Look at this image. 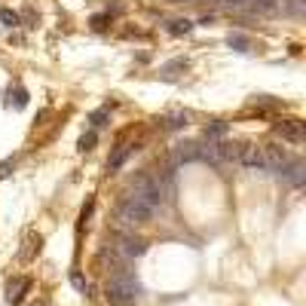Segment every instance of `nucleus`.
Segmentation results:
<instances>
[{
  "label": "nucleus",
  "instance_id": "nucleus-1",
  "mask_svg": "<svg viewBox=\"0 0 306 306\" xmlns=\"http://www.w3.org/2000/svg\"><path fill=\"white\" fill-rule=\"evenodd\" d=\"M138 297H141V285H138V279L126 269V264L113 266L110 276H107V300L113 306H135Z\"/></svg>",
  "mask_w": 306,
  "mask_h": 306
},
{
  "label": "nucleus",
  "instance_id": "nucleus-2",
  "mask_svg": "<svg viewBox=\"0 0 306 306\" xmlns=\"http://www.w3.org/2000/svg\"><path fill=\"white\" fill-rule=\"evenodd\" d=\"M153 205L147 202L144 196H138V193H129L126 199H122V205H120V221L126 224V226H135V224H147L153 218Z\"/></svg>",
  "mask_w": 306,
  "mask_h": 306
},
{
  "label": "nucleus",
  "instance_id": "nucleus-3",
  "mask_svg": "<svg viewBox=\"0 0 306 306\" xmlns=\"http://www.w3.org/2000/svg\"><path fill=\"white\" fill-rule=\"evenodd\" d=\"M260 153H264V168H273V172H282L288 163H291V156L285 147H279V144H264L260 147Z\"/></svg>",
  "mask_w": 306,
  "mask_h": 306
},
{
  "label": "nucleus",
  "instance_id": "nucleus-4",
  "mask_svg": "<svg viewBox=\"0 0 306 306\" xmlns=\"http://www.w3.org/2000/svg\"><path fill=\"white\" fill-rule=\"evenodd\" d=\"M276 132L285 141H291V144H303V138H306V129H303L300 120H279L276 122Z\"/></svg>",
  "mask_w": 306,
  "mask_h": 306
},
{
  "label": "nucleus",
  "instance_id": "nucleus-5",
  "mask_svg": "<svg viewBox=\"0 0 306 306\" xmlns=\"http://www.w3.org/2000/svg\"><path fill=\"white\" fill-rule=\"evenodd\" d=\"M236 163L245 165V168H264V153H260L257 144H242V147H239V156H236Z\"/></svg>",
  "mask_w": 306,
  "mask_h": 306
},
{
  "label": "nucleus",
  "instance_id": "nucleus-6",
  "mask_svg": "<svg viewBox=\"0 0 306 306\" xmlns=\"http://www.w3.org/2000/svg\"><path fill=\"white\" fill-rule=\"evenodd\" d=\"M28 288H31V279H25V276L9 279V285H6V303H9V306H19L21 300H25Z\"/></svg>",
  "mask_w": 306,
  "mask_h": 306
},
{
  "label": "nucleus",
  "instance_id": "nucleus-7",
  "mask_svg": "<svg viewBox=\"0 0 306 306\" xmlns=\"http://www.w3.org/2000/svg\"><path fill=\"white\" fill-rule=\"evenodd\" d=\"M303 168H306V165H303L300 160H297V163H288L285 168H282V178H285V181H288V184H294V187H300V184H303V175H306V172H303Z\"/></svg>",
  "mask_w": 306,
  "mask_h": 306
},
{
  "label": "nucleus",
  "instance_id": "nucleus-8",
  "mask_svg": "<svg viewBox=\"0 0 306 306\" xmlns=\"http://www.w3.org/2000/svg\"><path fill=\"white\" fill-rule=\"evenodd\" d=\"M163 122H165V129H184L187 122H190V113L187 110H178V113H172V117H165Z\"/></svg>",
  "mask_w": 306,
  "mask_h": 306
},
{
  "label": "nucleus",
  "instance_id": "nucleus-9",
  "mask_svg": "<svg viewBox=\"0 0 306 306\" xmlns=\"http://www.w3.org/2000/svg\"><path fill=\"white\" fill-rule=\"evenodd\" d=\"M190 31H193V21H190V19H172V21H168V34H175V37L190 34Z\"/></svg>",
  "mask_w": 306,
  "mask_h": 306
},
{
  "label": "nucleus",
  "instance_id": "nucleus-10",
  "mask_svg": "<svg viewBox=\"0 0 306 306\" xmlns=\"http://www.w3.org/2000/svg\"><path fill=\"white\" fill-rule=\"evenodd\" d=\"M6 104H9V107H16V110H21V107L28 104V92H25L21 86H16L13 92H9V101H6Z\"/></svg>",
  "mask_w": 306,
  "mask_h": 306
},
{
  "label": "nucleus",
  "instance_id": "nucleus-11",
  "mask_svg": "<svg viewBox=\"0 0 306 306\" xmlns=\"http://www.w3.org/2000/svg\"><path fill=\"white\" fill-rule=\"evenodd\" d=\"M226 43H230V49H236V52H248V49H251V40H248L245 34H230V40H226Z\"/></svg>",
  "mask_w": 306,
  "mask_h": 306
},
{
  "label": "nucleus",
  "instance_id": "nucleus-12",
  "mask_svg": "<svg viewBox=\"0 0 306 306\" xmlns=\"http://www.w3.org/2000/svg\"><path fill=\"white\" fill-rule=\"evenodd\" d=\"M107 120H110V107H98V110H92V113H89V122H92L95 129L107 126Z\"/></svg>",
  "mask_w": 306,
  "mask_h": 306
},
{
  "label": "nucleus",
  "instance_id": "nucleus-13",
  "mask_svg": "<svg viewBox=\"0 0 306 306\" xmlns=\"http://www.w3.org/2000/svg\"><path fill=\"white\" fill-rule=\"evenodd\" d=\"M0 21H3L6 28H16L19 21H21V16L16 13V9H9V6H0Z\"/></svg>",
  "mask_w": 306,
  "mask_h": 306
},
{
  "label": "nucleus",
  "instance_id": "nucleus-14",
  "mask_svg": "<svg viewBox=\"0 0 306 306\" xmlns=\"http://www.w3.org/2000/svg\"><path fill=\"white\" fill-rule=\"evenodd\" d=\"M129 153H132V147H120V150H117V153H113L110 160H107V168H120L122 163L129 160Z\"/></svg>",
  "mask_w": 306,
  "mask_h": 306
},
{
  "label": "nucleus",
  "instance_id": "nucleus-15",
  "mask_svg": "<svg viewBox=\"0 0 306 306\" xmlns=\"http://www.w3.org/2000/svg\"><path fill=\"white\" fill-rule=\"evenodd\" d=\"M40 245H43V239H40V236H28V248L21 251V257H25V260H31V257H34V251H40Z\"/></svg>",
  "mask_w": 306,
  "mask_h": 306
},
{
  "label": "nucleus",
  "instance_id": "nucleus-16",
  "mask_svg": "<svg viewBox=\"0 0 306 306\" xmlns=\"http://www.w3.org/2000/svg\"><path fill=\"white\" fill-rule=\"evenodd\" d=\"M95 147V132H86V135H80V141H77V150H92Z\"/></svg>",
  "mask_w": 306,
  "mask_h": 306
},
{
  "label": "nucleus",
  "instance_id": "nucleus-17",
  "mask_svg": "<svg viewBox=\"0 0 306 306\" xmlns=\"http://www.w3.org/2000/svg\"><path fill=\"white\" fill-rule=\"evenodd\" d=\"M89 25H92L95 31H104V28L110 25V16H107V13H98V16H92V19H89Z\"/></svg>",
  "mask_w": 306,
  "mask_h": 306
},
{
  "label": "nucleus",
  "instance_id": "nucleus-18",
  "mask_svg": "<svg viewBox=\"0 0 306 306\" xmlns=\"http://www.w3.org/2000/svg\"><path fill=\"white\" fill-rule=\"evenodd\" d=\"M71 285H74L77 291H80V294H89V282H86L80 273H71Z\"/></svg>",
  "mask_w": 306,
  "mask_h": 306
},
{
  "label": "nucleus",
  "instance_id": "nucleus-19",
  "mask_svg": "<svg viewBox=\"0 0 306 306\" xmlns=\"http://www.w3.org/2000/svg\"><path fill=\"white\" fill-rule=\"evenodd\" d=\"M13 168H16V156H9V160H3V163H0V178L13 175Z\"/></svg>",
  "mask_w": 306,
  "mask_h": 306
},
{
  "label": "nucleus",
  "instance_id": "nucleus-20",
  "mask_svg": "<svg viewBox=\"0 0 306 306\" xmlns=\"http://www.w3.org/2000/svg\"><path fill=\"white\" fill-rule=\"evenodd\" d=\"M205 135H226V126H224V122H214V126H208Z\"/></svg>",
  "mask_w": 306,
  "mask_h": 306
},
{
  "label": "nucleus",
  "instance_id": "nucleus-21",
  "mask_svg": "<svg viewBox=\"0 0 306 306\" xmlns=\"http://www.w3.org/2000/svg\"><path fill=\"white\" fill-rule=\"evenodd\" d=\"M31 306H46V303H31Z\"/></svg>",
  "mask_w": 306,
  "mask_h": 306
}]
</instances>
